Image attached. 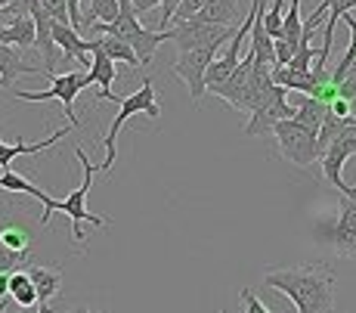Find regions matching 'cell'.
Segmentation results:
<instances>
[{
    "mask_svg": "<svg viewBox=\"0 0 356 313\" xmlns=\"http://www.w3.org/2000/svg\"><path fill=\"white\" fill-rule=\"evenodd\" d=\"M264 285L289 295L298 313H334V273L325 264L266 270Z\"/></svg>",
    "mask_w": 356,
    "mask_h": 313,
    "instance_id": "cell-1",
    "label": "cell"
},
{
    "mask_svg": "<svg viewBox=\"0 0 356 313\" xmlns=\"http://www.w3.org/2000/svg\"><path fill=\"white\" fill-rule=\"evenodd\" d=\"M74 159H78L81 168H84V180H81V186L74 189V193H68V199H53V195H47L40 186L31 193V199H38L40 205H44L40 227H47V223H50V214H53V211H63L68 220H72V239H74V242H84V236H87L84 227H87V223H90V227H97V230H106L108 220H106V217H99V214H93V211H87V193H90L93 174H97L99 168H93V161L87 159L84 149H74Z\"/></svg>",
    "mask_w": 356,
    "mask_h": 313,
    "instance_id": "cell-2",
    "label": "cell"
},
{
    "mask_svg": "<svg viewBox=\"0 0 356 313\" xmlns=\"http://www.w3.org/2000/svg\"><path fill=\"white\" fill-rule=\"evenodd\" d=\"M34 223L29 217L0 214V273H16L22 264L31 261Z\"/></svg>",
    "mask_w": 356,
    "mask_h": 313,
    "instance_id": "cell-3",
    "label": "cell"
},
{
    "mask_svg": "<svg viewBox=\"0 0 356 313\" xmlns=\"http://www.w3.org/2000/svg\"><path fill=\"white\" fill-rule=\"evenodd\" d=\"M87 87H93L90 72H65V74H53L47 90H13V97L29 99V103H50V99H59L68 125L78 127L81 121H78V115H74V99H78V93L87 90Z\"/></svg>",
    "mask_w": 356,
    "mask_h": 313,
    "instance_id": "cell-4",
    "label": "cell"
},
{
    "mask_svg": "<svg viewBox=\"0 0 356 313\" xmlns=\"http://www.w3.org/2000/svg\"><path fill=\"white\" fill-rule=\"evenodd\" d=\"M118 115H115L112 127H108V134L102 137L106 143V161L99 165V171H108V168L115 165V159H118V152H115V140H118V131L124 127L127 118H134V115H149V118H159L161 109L155 103V87H152V78H143L140 90L130 93V97H121L118 99Z\"/></svg>",
    "mask_w": 356,
    "mask_h": 313,
    "instance_id": "cell-5",
    "label": "cell"
},
{
    "mask_svg": "<svg viewBox=\"0 0 356 313\" xmlns=\"http://www.w3.org/2000/svg\"><path fill=\"white\" fill-rule=\"evenodd\" d=\"M273 137L279 143V152L298 168H313L319 161V131L300 125L298 118H285L273 127Z\"/></svg>",
    "mask_w": 356,
    "mask_h": 313,
    "instance_id": "cell-6",
    "label": "cell"
},
{
    "mask_svg": "<svg viewBox=\"0 0 356 313\" xmlns=\"http://www.w3.org/2000/svg\"><path fill=\"white\" fill-rule=\"evenodd\" d=\"M236 25H211L198 22V19H186V22H174V29H168L170 40L177 44V50H202V47H223L229 44L236 35Z\"/></svg>",
    "mask_w": 356,
    "mask_h": 313,
    "instance_id": "cell-7",
    "label": "cell"
},
{
    "mask_svg": "<svg viewBox=\"0 0 356 313\" xmlns=\"http://www.w3.org/2000/svg\"><path fill=\"white\" fill-rule=\"evenodd\" d=\"M285 93H289L285 87L273 84L270 90L260 97V103L254 106V112H251V121L245 125V134H248V137H264V134H273V127H276L279 121L294 118V112H298V109L289 106Z\"/></svg>",
    "mask_w": 356,
    "mask_h": 313,
    "instance_id": "cell-8",
    "label": "cell"
},
{
    "mask_svg": "<svg viewBox=\"0 0 356 313\" xmlns=\"http://www.w3.org/2000/svg\"><path fill=\"white\" fill-rule=\"evenodd\" d=\"M353 152H356V125L344 127V131L332 140V146L323 152V159H319V165H323V177L332 183L334 189H338L341 195H356V186H347L344 183V165H347V159H350Z\"/></svg>",
    "mask_w": 356,
    "mask_h": 313,
    "instance_id": "cell-9",
    "label": "cell"
},
{
    "mask_svg": "<svg viewBox=\"0 0 356 313\" xmlns=\"http://www.w3.org/2000/svg\"><path fill=\"white\" fill-rule=\"evenodd\" d=\"M325 239L338 257L356 261V195H341L338 214L328 223Z\"/></svg>",
    "mask_w": 356,
    "mask_h": 313,
    "instance_id": "cell-10",
    "label": "cell"
},
{
    "mask_svg": "<svg viewBox=\"0 0 356 313\" xmlns=\"http://www.w3.org/2000/svg\"><path fill=\"white\" fill-rule=\"evenodd\" d=\"M217 56H220V47H202V50H186V53L177 56V63H174L170 72H174L177 78L186 81L193 103H198V99L208 93V87H204V74H208L211 63H214Z\"/></svg>",
    "mask_w": 356,
    "mask_h": 313,
    "instance_id": "cell-11",
    "label": "cell"
},
{
    "mask_svg": "<svg viewBox=\"0 0 356 313\" xmlns=\"http://www.w3.org/2000/svg\"><path fill=\"white\" fill-rule=\"evenodd\" d=\"M251 74H254V56H251V50H248V56H245L242 63H238V69L232 72L220 87H214V90H208V93L220 97L223 103H229L232 109H238V112H248V99H251Z\"/></svg>",
    "mask_w": 356,
    "mask_h": 313,
    "instance_id": "cell-12",
    "label": "cell"
},
{
    "mask_svg": "<svg viewBox=\"0 0 356 313\" xmlns=\"http://www.w3.org/2000/svg\"><path fill=\"white\" fill-rule=\"evenodd\" d=\"M93 40V38H90ZM90 78L93 84L99 87V99H112V103H118V97L112 93V84L115 78H118V69H115V59L106 56V50L93 40V63H90Z\"/></svg>",
    "mask_w": 356,
    "mask_h": 313,
    "instance_id": "cell-13",
    "label": "cell"
},
{
    "mask_svg": "<svg viewBox=\"0 0 356 313\" xmlns=\"http://www.w3.org/2000/svg\"><path fill=\"white\" fill-rule=\"evenodd\" d=\"M68 134V127H59V131H53L47 140H40V143H3L0 140V168L3 171H10V165H13V159H19V155H38V152H47L50 146H56L59 140H63Z\"/></svg>",
    "mask_w": 356,
    "mask_h": 313,
    "instance_id": "cell-14",
    "label": "cell"
},
{
    "mask_svg": "<svg viewBox=\"0 0 356 313\" xmlns=\"http://www.w3.org/2000/svg\"><path fill=\"white\" fill-rule=\"evenodd\" d=\"M34 40H38V25H34L31 16L13 19V22L0 25V44L25 50V47H34Z\"/></svg>",
    "mask_w": 356,
    "mask_h": 313,
    "instance_id": "cell-15",
    "label": "cell"
},
{
    "mask_svg": "<svg viewBox=\"0 0 356 313\" xmlns=\"http://www.w3.org/2000/svg\"><path fill=\"white\" fill-rule=\"evenodd\" d=\"M29 276L34 279V289H38L40 304H50L53 298L59 295V289H63V273H59L56 267H47V264H31Z\"/></svg>",
    "mask_w": 356,
    "mask_h": 313,
    "instance_id": "cell-16",
    "label": "cell"
},
{
    "mask_svg": "<svg viewBox=\"0 0 356 313\" xmlns=\"http://www.w3.org/2000/svg\"><path fill=\"white\" fill-rule=\"evenodd\" d=\"M19 74H44V69H38V65H29V63H25V59H22V50L0 44V78H3L6 87H10L13 81L19 78Z\"/></svg>",
    "mask_w": 356,
    "mask_h": 313,
    "instance_id": "cell-17",
    "label": "cell"
},
{
    "mask_svg": "<svg viewBox=\"0 0 356 313\" xmlns=\"http://www.w3.org/2000/svg\"><path fill=\"white\" fill-rule=\"evenodd\" d=\"M238 3L236 0H208V3L198 10V22H211V25H236V19H238Z\"/></svg>",
    "mask_w": 356,
    "mask_h": 313,
    "instance_id": "cell-18",
    "label": "cell"
},
{
    "mask_svg": "<svg viewBox=\"0 0 356 313\" xmlns=\"http://www.w3.org/2000/svg\"><path fill=\"white\" fill-rule=\"evenodd\" d=\"M10 298L19 304V307H25V310H31L34 304H40V298H38V289H34V279L29 276V270H16L10 279Z\"/></svg>",
    "mask_w": 356,
    "mask_h": 313,
    "instance_id": "cell-19",
    "label": "cell"
},
{
    "mask_svg": "<svg viewBox=\"0 0 356 313\" xmlns=\"http://www.w3.org/2000/svg\"><path fill=\"white\" fill-rule=\"evenodd\" d=\"M93 40H97L102 50H106V56L115 59V63H124V65H130V69H136V65H140V56H136V50L127 44V40L112 38V35H97Z\"/></svg>",
    "mask_w": 356,
    "mask_h": 313,
    "instance_id": "cell-20",
    "label": "cell"
},
{
    "mask_svg": "<svg viewBox=\"0 0 356 313\" xmlns=\"http://www.w3.org/2000/svg\"><path fill=\"white\" fill-rule=\"evenodd\" d=\"M344 25H347V31H350V44H347V50H344V59L338 63V69L332 72V84L334 87H341L344 84V78L356 69V19L347 13L344 16Z\"/></svg>",
    "mask_w": 356,
    "mask_h": 313,
    "instance_id": "cell-21",
    "label": "cell"
},
{
    "mask_svg": "<svg viewBox=\"0 0 356 313\" xmlns=\"http://www.w3.org/2000/svg\"><path fill=\"white\" fill-rule=\"evenodd\" d=\"M325 115H328V103H323L319 97H304L300 99V106H298V112H294V118H298L300 125L319 131L323 121H325Z\"/></svg>",
    "mask_w": 356,
    "mask_h": 313,
    "instance_id": "cell-22",
    "label": "cell"
},
{
    "mask_svg": "<svg viewBox=\"0 0 356 313\" xmlns=\"http://www.w3.org/2000/svg\"><path fill=\"white\" fill-rule=\"evenodd\" d=\"M118 16H121V3H118V0H90V10H87L84 19H81V35H84L87 25H93V22H115Z\"/></svg>",
    "mask_w": 356,
    "mask_h": 313,
    "instance_id": "cell-23",
    "label": "cell"
},
{
    "mask_svg": "<svg viewBox=\"0 0 356 313\" xmlns=\"http://www.w3.org/2000/svg\"><path fill=\"white\" fill-rule=\"evenodd\" d=\"M282 22H285V0H273V6L264 13V25L273 40L282 38Z\"/></svg>",
    "mask_w": 356,
    "mask_h": 313,
    "instance_id": "cell-24",
    "label": "cell"
},
{
    "mask_svg": "<svg viewBox=\"0 0 356 313\" xmlns=\"http://www.w3.org/2000/svg\"><path fill=\"white\" fill-rule=\"evenodd\" d=\"M44 3V10L50 13L56 22H68L72 25V16H68V0H40Z\"/></svg>",
    "mask_w": 356,
    "mask_h": 313,
    "instance_id": "cell-25",
    "label": "cell"
},
{
    "mask_svg": "<svg viewBox=\"0 0 356 313\" xmlns=\"http://www.w3.org/2000/svg\"><path fill=\"white\" fill-rule=\"evenodd\" d=\"M31 3L34 0H13L6 10H0V16H6L13 22V19H22V16H31Z\"/></svg>",
    "mask_w": 356,
    "mask_h": 313,
    "instance_id": "cell-26",
    "label": "cell"
},
{
    "mask_svg": "<svg viewBox=\"0 0 356 313\" xmlns=\"http://www.w3.org/2000/svg\"><path fill=\"white\" fill-rule=\"evenodd\" d=\"M238 298H242V304H245V313H273L251 289H242V295H238Z\"/></svg>",
    "mask_w": 356,
    "mask_h": 313,
    "instance_id": "cell-27",
    "label": "cell"
},
{
    "mask_svg": "<svg viewBox=\"0 0 356 313\" xmlns=\"http://www.w3.org/2000/svg\"><path fill=\"white\" fill-rule=\"evenodd\" d=\"M204 3H208V0H183L180 10H177V16H174V22H186V19L198 16V10H202Z\"/></svg>",
    "mask_w": 356,
    "mask_h": 313,
    "instance_id": "cell-28",
    "label": "cell"
},
{
    "mask_svg": "<svg viewBox=\"0 0 356 313\" xmlns=\"http://www.w3.org/2000/svg\"><path fill=\"white\" fill-rule=\"evenodd\" d=\"M180 3H183V0H164V3H161V31H168V25L174 22Z\"/></svg>",
    "mask_w": 356,
    "mask_h": 313,
    "instance_id": "cell-29",
    "label": "cell"
},
{
    "mask_svg": "<svg viewBox=\"0 0 356 313\" xmlns=\"http://www.w3.org/2000/svg\"><path fill=\"white\" fill-rule=\"evenodd\" d=\"M338 93H341V99H347V103H356V69L344 78V84L338 87Z\"/></svg>",
    "mask_w": 356,
    "mask_h": 313,
    "instance_id": "cell-30",
    "label": "cell"
},
{
    "mask_svg": "<svg viewBox=\"0 0 356 313\" xmlns=\"http://www.w3.org/2000/svg\"><path fill=\"white\" fill-rule=\"evenodd\" d=\"M81 3L84 0H68V16H72V29L81 35V19H84V13H81Z\"/></svg>",
    "mask_w": 356,
    "mask_h": 313,
    "instance_id": "cell-31",
    "label": "cell"
},
{
    "mask_svg": "<svg viewBox=\"0 0 356 313\" xmlns=\"http://www.w3.org/2000/svg\"><path fill=\"white\" fill-rule=\"evenodd\" d=\"M130 3H134L136 16H140V13H143V16H146V13H149V10H155V6H161V3H164V0H130Z\"/></svg>",
    "mask_w": 356,
    "mask_h": 313,
    "instance_id": "cell-32",
    "label": "cell"
},
{
    "mask_svg": "<svg viewBox=\"0 0 356 313\" xmlns=\"http://www.w3.org/2000/svg\"><path fill=\"white\" fill-rule=\"evenodd\" d=\"M10 279H13V273H0V301L10 298Z\"/></svg>",
    "mask_w": 356,
    "mask_h": 313,
    "instance_id": "cell-33",
    "label": "cell"
},
{
    "mask_svg": "<svg viewBox=\"0 0 356 313\" xmlns=\"http://www.w3.org/2000/svg\"><path fill=\"white\" fill-rule=\"evenodd\" d=\"M34 313H56V307H50V304H40V307L34 310Z\"/></svg>",
    "mask_w": 356,
    "mask_h": 313,
    "instance_id": "cell-34",
    "label": "cell"
},
{
    "mask_svg": "<svg viewBox=\"0 0 356 313\" xmlns=\"http://www.w3.org/2000/svg\"><path fill=\"white\" fill-rule=\"evenodd\" d=\"M68 313H99V310H93V307H74V310H68Z\"/></svg>",
    "mask_w": 356,
    "mask_h": 313,
    "instance_id": "cell-35",
    "label": "cell"
},
{
    "mask_svg": "<svg viewBox=\"0 0 356 313\" xmlns=\"http://www.w3.org/2000/svg\"><path fill=\"white\" fill-rule=\"evenodd\" d=\"M3 304H6V301H0V313H6V310H3ZM19 313H31V310H25V307H22Z\"/></svg>",
    "mask_w": 356,
    "mask_h": 313,
    "instance_id": "cell-36",
    "label": "cell"
},
{
    "mask_svg": "<svg viewBox=\"0 0 356 313\" xmlns=\"http://www.w3.org/2000/svg\"><path fill=\"white\" fill-rule=\"evenodd\" d=\"M0 90H10V87H6V81H3V78H0Z\"/></svg>",
    "mask_w": 356,
    "mask_h": 313,
    "instance_id": "cell-37",
    "label": "cell"
}]
</instances>
